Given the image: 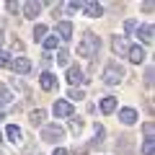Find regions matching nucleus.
I'll return each instance as SVG.
<instances>
[{
  "instance_id": "1",
  "label": "nucleus",
  "mask_w": 155,
  "mask_h": 155,
  "mask_svg": "<svg viewBox=\"0 0 155 155\" xmlns=\"http://www.w3.org/2000/svg\"><path fill=\"white\" fill-rule=\"evenodd\" d=\"M98 49H101V39L96 36L93 31H85L83 39L78 41V54L85 57V60H93V57L98 54Z\"/></svg>"
},
{
  "instance_id": "2",
  "label": "nucleus",
  "mask_w": 155,
  "mask_h": 155,
  "mask_svg": "<svg viewBox=\"0 0 155 155\" xmlns=\"http://www.w3.org/2000/svg\"><path fill=\"white\" fill-rule=\"evenodd\" d=\"M104 83L106 85H119L122 83V78H124V67L119 65V62H109V65L104 67Z\"/></svg>"
},
{
  "instance_id": "3",
  "label": "nucleus",
  "mask_w": 155,
  "mask_h": 155,
  "mask_svg": "<svg viewBox=\"0 0 155 155\" xmlns=\"http://www.w3.org/2000/svg\"><path fill=\"white\" fill-rule=\"evenodd\" d=\"M62 137H65V129H62L60 124H44V127H41V140H44V142L57 145Z\"/></svg>"
},
{
  "instance_id": "4",
  "label": "nucleus",
  "mask_w": 155,
  "mask_h": 155,
  "mask_svg": "<svg viewBox=\"0 0 155 155\" xmlns=\"http://www.w3.org/2000/svg\"><path fill=\"white\" fill-rule=\"evenodd\" d=\"M116 153L119 155H134V142H132V137H119L116 140Z\"/></svg>"
},
{
  "instance_id": "5",
  "label": "nucleus",
  "mask_w": 155,
  "mask_h": 155,
  "mask_svg": "<svg viewBox=\"0 0 155 155\" xmlns=\"http://www.w3.org/2000/svg\"><path fill=\"white\" fill-rule=\"evenodd\" d=\"M111 49H114V54L124 57V54H129V41L124 36H114L111 39Z\"/></svg>"
},
{
  "instance_id": "6",
  "label": "nucleus",
  "mask_w": 155,
  "mask_h": 155,
  "mask_svg": "<svg viewBox=\"0 0 155 155\" xmlns=\"http://www.w3.org/2000/svg\"><path fill=\"white\" fill-rule=\"evenodd\" d=\"M39 11H41V3H34V0H26V3L21 5L23 18H36V16H39Z\"/></svg>"
},
{
  "instance_id": "7",
  "label": "nucleus",
  "mask_w": 155,
  "mask_h": 155,
  "mask_svg": "<svg viewBox=\"0 0 155 155\" xmlns=\"http://www.w3.org/2000/svg\"><path fill=\"white\" fill-rule=\"evenodd\" d=\"M67 80H70L72 85H83V83H88V78L83 75V70H80V67H67Z\"/></svg>"
},
{
  "instance_id": "8",
  "label": "nucleus",
  "mask_w": 155,
  "mask_h": 155,
  "mask_svg": "<svg viewBox=\"0 0 155 155\" xmlns=\"http://www.w3.org/2000/svg\"><path fill=\"white\" fill-rule=\"evenodd\" d=\"M54 116H60V119H65V116H72V104L70 101H54Z\"/></svg>"
},
{
  "instance_id": "9",
  "label": "nucleus",
  "mask_w": 155,
  "mask_h": 155,
  "mask_svg": "<svg viewBox=\"0 0 155 155\" xmlns=\"http://www.w3.org/2000/svg\"><path fill=\"white\" fill-rule=\"evenodd\" d=\"M83 13L91 18H98L101 13H104V5L101 3H96V0H88V3H83Z\"/></svg>"
},
{
  "instance_id": "10",
  "label": "nucleus",
  "mask_w": 155,
  "mask_h": 155,
  "mask_svg": "<svg viewBox=\"0 0 155 155\" xmlns=\"http://www.w3.org/2000/svg\"><path fill=\"white\" fill-rule=\"evenodd\" d=\"M11 67H13V72H18V75H26V72L31 70V62H28L26 57H16V60L11 62Z\"/></svg>"
},
{
  "instance_id": "11",
  "label": "nucleus",
  "mask_w": 155,
  "mask_h": 155,
  "mask_svg": "<svg viewBox=\"0 0 155 155\" xmlns=\"http://www.w3.org/2000/svg\"><path fill=\"white\" fill-rule=\"evenodd\" d=\"M57 34H60L57 39L70 41V39H72V23H70V21H60V23H57Z\"/></svg>"
},
{
  "instance_id": "12",
  "label": "nucleus",
  "mask_w": 155,
  "mask_h": 155,
  "mask_svg": "<svg viewBox=\"0 0 155 155\" xmlns=\"http://www.w3.org/2000/svg\"><path fill=\"white\" fill-rule=\"evenodd\" d=\"M119 122L127 124V127L134 124V122H137V111H134V109H119Z\"/></svg>"
},
{
  "instance_id": "13",
  "label": "nucleus",
  "mask_w": 155,
  "mask_h": 155,
  "mask_svg": "<svg viewBox=\"0 0 155 155\" xmlns=\"http://www.w3.org/2000/svg\"><path fill=\"white\" fill-rule=\"evenodd\" d=\"M39 83H41V88H44V91H54L57 88V78L52 75V72H44V75L39 78Z\"/></svg>"
},
{
  "instance_id": "14",
  "label": "nucleus",
  "mask_w": 155,
  "mask_h": 155,
  "mask_svg": "<svg viewBox=\"0 0 155 155\" xmlns=\"http://www.w3.org/2000/svg\"><path fill=\"white\" fill-rule=\"evenodd\" d=\"M137 36H140V41L150 44V41H153V26H150V23H145V26H137Z\"/></svg>"
},
{
  "instance_id": "15",
  "label": "nucleus",
  "mask_w": 155,
  "mask_h": 155,
  "mask_svg": "<svg viewBox=\"0 0 155 155\" xmlns=\"http://www.w3.org/2000/svg\"><path fill=\"white\" fill-rule=\"evenodd\" d=\"M129 60L134 62V65H140V62H145V49L142 47H129Z\"/></svg>"
},
{
  "instance_id": "16",
  "label": "nucleus",
  "mask_w": 155,
  "mask_h": 155,
  "mask_svg": "<svg viewBox=\"0 0 155 155\" xmlns=\"http://www.w3.org/2000/svg\"><path fill=\"white\" fill-rule=\"evenodd\" d=\"M44 119H47L44 109H36V111H31V116H28V122H31L34 127H44Z\"/></svg>"
},
{
  "instance_id": "17",
  "label": "nucleus",
  "mask_w": 155,
  "mask_h": 155,
  "mask_svg": "<svg viewBox=\"0 0 155 155\" xmlns=\"http://www.w3.org/2000/svg\"><path fill=\"white\" fill-rule=\"evenodd\" d=\"M5 137L11 140V142H21L23 134H21V129H18L16 124H8V127H5Z\"/></svg>"
},
{
  "instance_id": "18",
  "label": "nucleus",
  "mask_w": 155,
  "mask_h": 155,
  "mask_svg": "<svg viewBox=\"0 0 155 155\" xmlns=\"http://www.w3.org/2000/svg\"><path fill=\"white\" fill-rule=\"evenodd\" d=\"M101 111H104V114L116 111V98H114V96H106V98H101Z\"/></svg>"
},
{
  "instance_id": "19",
  "label": "nucleus",
  "mask_w": 155,
  "mask_h": 155,
  "mask_svg": "<svg viewBox=\"0 0 155 155\" xmlns=\"http://www.w3.org/2000/svg\"><path fill=\"white\" fill-rule=\"evenodd\" d=\"M44 36H47V26L44 23H36L34 26V41H44Z\"/></svg>"
},
{
  "instance_id": "20",
  "label": "nucleus",
  "mask_w": 155,
  "mask_h": 155,
  "mask_svg": "<svg viewBox=\"0 0 155 155\" xmlns=\"http://www.w3.org/2000/svg\"><path fill=\"white\" fill-rule=\"evenodd\" d=\"M41 44H44V49H47V52H52V49H57L60 39H57V34H54V36H44V41H41Z\"/></svg>"
},
{
  "instance_id": "21",
  "label": "nucleus",
  "mask_w": 155,
  "mask_h": 155,
  "mask_svg": "<svg viewBox=\"0 0 155 155\" xmlns=\"http://www.w3.org/2000/svg\"><path fill=\"white\" fill-rule=\"evenodd\" d=\"M11 101H13V96H11V91H8V85H0V106L11 104Z\"/></svg>"
},
{
  "instance_id": "22",
  "label": "nucleus",
  "mask_w": 155,
  "mask_h": 155,
  "mask_svg": "<svg viewBox=\"0 0 155 155\" xmlns=\"http://www.w3.org/2000/svg\"><path fill=\"white\" fill-rule=\"evenodd\" d=\"M155 153V142H153V137H147L142 142V155H153Z\"/></svg>"
},
{
  "instance_id": "23",
  "label": "nucleus",
  "mask_w": 155,
  "mask_h": 155,
  "mask_svg": "<svg viewBox=\"0 0 155 155\" xmlns=\"http://www.w3.org/2000/svg\"><path fill=\"white\" fill-rule=\"evenodd\" d=\"M67 62H70V52L60 49V52H57V65H67Z\"/></svg>"
},
{
  "instance_id": "24",
  "label": "nucleus",
  "mask_w": 155,
  "mask_h": 155,
  "mask_svg": "<svg viewBox=\"0 0 155 155\" xmlns=\"http://www.w3.org/2000/svg\"><path fill=\"white\" fill-rule=\"evenodd\" d=\"M153 83H155V72H153V67H147V72H145V85L153 88Z\"/></svg>"
},
{
  "instance_id": "25",
  "label": "nucleus",
  "mask_w": 155,
  "mask_h": 155,
  "mask_svg": "<svg viewBox=\"0 0 155 155\" xmlns=\"http://www.w3.org/2000/svg\"><path fill=\"white\" fill-rule=\"evenodd\" d=\"M11 54H8V52H0V67H11Z\"/></svg>"
},
{
  "instance_id": "26",
  "label": "nucleus",
  "mask_w": 155,
  "mask_h": 155,
  "mask_svg": "<svg viewBox=\"0 0 155 155\" xmlns=\"http://www.w3.org/2000/svg\"><path fill=\"white\" fill-rule=\"evenodd\" d=\"M70 129H72V132H80V129H83V122H80V119H70Z\"/></svg>"
},
{
  "instance_id": "27",
  "label": "nucleus",
  "mask_w": 155,
  "mask_h": 155,
  "mask_svg": "<svg viewBox=\"0 0 155 155\" xmlns=\"http://www.w3.org/2000/svg\"><path fill=\"white\" fill-rule=\"evenodd\" d=\"M65 8H67V11H80V8H83V3H78V0H70Z\"/></svg>"
},
{
  "instance_id": "28",
  "label": "nucleus",
  "mask_w": 155,
  "mask_h": 155,
  "mask_svg": "<svg viewBox=\"0 0 155 155\" xmlns=\"http://www.w3.org/2000/svg\"><path fill=\"white\" fill-rule=\"evenodd\" d=\"M70 98L80 101V98H83V91H80V88H72V91H70Z\"/></svg>"
},
{
  "instance_id": "29",
  "label": "nucleus",
  "mask_w": 155,
  "mask_h": 155,
  "mask_svg": "<svg viewBox=\"0 0 155 155\" xmlns=\"http://www.w3.org/2000/svg\"><path fill=\"white\" fill-rule=\"evenodd\" d=\"M142 129H145V134H147V137H153V129H155V127H153V122H145V127H142Z\"/></svg>"
},
{
  "instance_id": "30",
  "label": "nucleus",
  "mask_w": 155,
  "mask_h": 155,
  "mask_svg": "<svg viewBox=\"0 0 155 155\" xmlns=\"http://www.w3.org/2000/svg\"><path fill=\"white\" fill-rule=\"evenodd\" d=\"M124 28H127V31H134V28H137V21H132V18H129V21L124 23Z\"/></svg>"
},
{
  "instance_id": "31",
  "label": "nucleus",
  "mask_w": 155,
  "mask_h": 155,
  "mask_svg": "<svg viewBox=\"0 0 155 155\" xmlns=\"http://www.w3.org/2000/svg\"><path fill=\"white\" fill-rule=\"evenodd\" d=\"M52 155H70V153H67L65 147H54V153H52Z\"/></svg>"
},
{
  "instance_id": "32",
  "label": "nucleus",
  "mask_w": 155,
  "mask_h": 155,
  "mask_svg": "<svg viewBox=\"0 0 155 155\" xmlns=\"http://www.w3.org/2000/svg\"><path fill=\"white\" fill-rule=\"evenodd\" d=\"M5 8H8L11 13H16V11H18V5H16V3H5Z\"/></svg>"
},
{
  "instance_id": "33",
  "label": "nucleus",
  "mask_w": 155,
  "mask_h": 155,
  "mask_svg": "<svg viewBox=\"0 0 155 155\" xmlns=\"http://www.w3.org/2000/svg\"><path fill=\"white\" fill-rule=\"evenodd\" d=\"M0 44H3V31H0Z\"/></svg>"
},
{
  "instance_id": "34",
  "label": "nucleus",
  "mask_w": 155,
  "mask_h": 155,
  "mask_svg": "<svg viewBox=\"0 0 155 155\" xmlns=\"http://www.w3.org/2000/svg\"><path fill=\"white\" fill-rule=\"evenodd\" d=\"M0 122H3V111H0Z\"/></svg>"
},
{
  "instance_id": "35",
  "label": "nucleus",
  "mask_w": 155,
  "mask_h": 155,
  "mask_svg": "<svg viewBox=\"0 0 155 155\" xmlns=\"http://www.w3.org/2000/svg\"><path fill=\"white\" fill-rule=\"evenodd\" d=\"M0 140H3V134H0Z\"/></svg>"
}]
</instances>
